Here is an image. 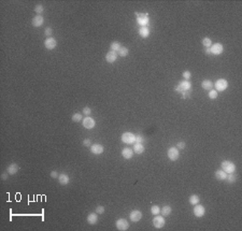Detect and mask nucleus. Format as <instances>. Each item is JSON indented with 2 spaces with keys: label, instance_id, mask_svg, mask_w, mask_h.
<instances>
[{
  "label": "nucleus",
  "instance_id": "f257e3e1",
  "mask_svg": "<svg viewBox=\"0 0 242 231\" xmlns=\"http://www.w3.org/2000/svg\"><path fill=\"white\" fill-rule=\"evenodd\" d=\"M137 15V23L140 25L141 27H146L149 23H150V18H149V15L146 13H136Z\"/></svg>",
  "mask_w": 242,
  "mask_h": 231
},
{
  "label": "nucleus",
  "instance_id": "f03ea898",
  "mask_svg": "<svg viewBox=\"0 0 242 231\" xmlns=\"http://www.w3.org/2000/svg\"><path fill=\"white\" fill-rule=\"evenodd\" d=\"M221 167H222L223 171H225L228 174L233 173L236 171V164H233L232 161H229V160H224L222 164H221Z\"/></svg>",
  "mask_w": 242,
  "mask_h": 231
},
{
  "label": "nucleus",
  "instance_id": "7ed1b4c3",
  "mask_svg": "<svg viewBox=\"0 0 242 231\" xmlns=\"http://www.w3.org/2000/svg\"><path fill=\"white\" fill-rule=\"evenodd\" d=\"M115 226H116V228H117V230L126 231V230H128V228H129V222H128V220L125 219V218H120V219L116 220Z\"/></svg>",
  "mask_w": 242,
  "mask_h": 231
},
{
  "label": "nucleus",
  "instance_id": "20e7f679",
  "mask_svg": "<svg viewBox=\"0 0 242 231\" xmlns=\"http://www.w3.org/2000/svg\"><path fill=\"white\" fill-rule=\"evenodd\" d=\"M228 87V82L225 79H218L215 83V90L216 92H224Z\"/></svg>",
  "mask_w": 242,
  "mask_h": 231
},
{
  "label": "nucleus",
  "instance_id": "39448f33",
  "mask_svg": "<svg viewBox=\"0 0 242 231\" xmlns=\"http://www.w3.org/2000/svg\"><path fill=\"white\" fill-rule=\"evenodd\" d=\"M122 141L126 143V144H132V143H135L136 142V135L134 133H131V132H124L123 135H122Z\"/></svg>",
  "mask_w": 242,
  "mask_h": 231
},
{
  "label": "nucleus",
  "instance_id": "423d86ee",
  "mask_svg": "<svg viewBox=\"0 0 242 231\" xmlns=\"http://www.w3.org/2000/svg\"><path fill=\"white\" fill-rule=\"evenodd\" d=\"M180 149L177 148V146H172V147H170L168 149V158L170 160H172V161H175V160H178L180 157Z\"/></svg>",
  "mask_w": 242,
  "mask_h": 231
},
{
  "label": "nucleus",
  "instance_id": "0eeeda50",
  "mask_svg": "<svg viewBox=\"0 0 242 231\" xmlns=\"http://www.w3.org/2000/svg\"><path fill=\"white\" fill-rule=\"evenodd\" d=\"M82 125L85 129H93V128L96 126V123H95V120L93 119L92 117L86 116V117L82 120Z\"/></svg>",
  "mask_w": 242,
  "mask_h": 231
},
{
  "label": "nucleus",
  "instance_id": "6e6552de",
  "mask_svg": "<svg viewBox=\"0 0 242 231\" xmlns=\"http://www.w3.org/2000/svg\"><path fill=\"white\" fill-rule=\"evenodd\" d=\"M165 224H166V220H165L164 216H157V215H155V217L153 218V226L155 228L160 229V228H163L165 226Z\"/></svg>",
  "mask_w": 242,
  "mask_h": 231
},
{
  "label": "nucleus",
  "instance_id": "1a4fd4ad",
  "mask_svg": "<svg viewBox=\"0 0 242 231\" xmlns=\"http://www.w3.org/2000/svg\"><path fill=\"white\" fill-rule=\"evenodd\" d=\"M211 54L213 55H221L224 52V46L221 43H214L211 45Z\"/></svg>",
  "mask_w": 242,
  "mask_h": 231
},
{
  "label": "nucleus",
  "instance_id": "9d476101",
  "mask_svg": "<svg viewBox=\"0 0 242 231\" xmlns=\"http://www.w3.org/2000/svg\"><path fill=\"white\" fill-rule=\"evenodd\" d=\"M194 215L196 217H198V218H200V217H202L203 215H204V213H206V209H204V207L203 205H201V204H196L195 207H194Z\"/></svg>",
  "mask_w": 242,
  "mask_h": 231
},
{
  "label": "nucleus",
  "instance_id": "9b49d317",
  "mask_svg": "<svg viewBox=\"0 0 242 231\" xmlns=\"http://www.w3.org/2000/svg\"><path fill=\"white\" fill-rule=\"evenodd\" d=\"M129 218H130V220L132 222H138L142 218V213L139 210H134L129 214Z\"/></svg>",
  "mask_w": 242,
  "mask_h": 231
},
{
  "label": "nucleus",
  "instance_id": "f8f14e48",
  "mask_svg": "<svg viewBox=\"0 0 242 231\" xmlns=\"http://www.w3.org/2000/svg\"><path fill=\"white\" fill-rule=\"evenodd\" d=\"M31 24H32V26L36 27V28L41 27V26L44 24V17L42 15H36L34 18H32V20H31Z\"/></svg>",
  "mask_w": 242,
  "mask_h": 231
},
{
  "label": "nucleus",
  "instance_id": "ddd939ff",
  "mask_svg": "<svg viewBox=\"0 0 242 231\" xmlns=\"http://www.w3.org/2000/svg\"><path fill=\"white\" fill-rule=\"evenodd\" d=\"M44 46L48 50H54L57 46V41L54 38H52V37H50V38H48L44 41Z\"/></svg>",
  "mask_w": 242,
  "mask_h": 231
},
{
  "label": "nucleus",
  "instance_id": "4468645a",
  "mask_svg": "<svg viewBox=\"0 0 242 231\" xmlns=\"http://www.w3.org/2000/svg\"><path fill=\"white\" fill-rule=\"evenodd\" d=\"M91 152L94 155H100L104 152V147L101 144H94L91 146Z\"/></svg>",
  "mask_w": 242,
  "mask_h": 231
},
{
  "label": "nucleus",
  "instance_id": "2eb2a0df",
  "mask_svg": "<svg viewBox=\"0 0 242 231\" xmlns=\"http://www.w3.org/2000/svg\"><path fill=\"white\" fill-rule=\"evenodd\" d=\"M117 56H118V54L117 52H114V51H110L109 53L106 55V60L108 63H113L114 61H116V59H117Z\"/></svg>",
  "mask_w": 242,
  "mask_h": 231
},
{
  "label": "nucleus",
  "instance_id": "dca6fc26",
  "mask_svg": "<svg viewBox=\"0 0 242 231\" xmlns=\"http://www.w3.org/2000/svg\"><path fill=\"white\" fill-rule=\"evenodd\" d=\"M122 156L125 159H130L134 156V149H131L130 147H125L122 150Z\"/></svg>",
  "mask_w": 242,
  "mask_h": 231
},
{
  "label": "nucleus",
  "instance_id": "f3484780",
  "mask_svg": "<svg viewBox=\"0 0 242 231\" xmlns=\"http://www.w3.org/2000/svg\"><path fill=\"white\" fill-rule=\"evenodd\" d=\"M19 167L17 166L16 164H11L8 166V168H7V172L10 174V175H14L19 172Z\"/></svg>",
  "mask_w": 242,
  "mask_h": 231
},
{
  "label": "nucleus",
  "instance_id": "a211bd4d",
  "mask_svg": "<svg viewBox=\"0 0 242 231\" xmlns=\"http://www.w3.org/2000/svg\"><path fill=\"white\" fill-rule=\"evenodd\" d=\"M58 182L61 184V185H67V184L70 182V178H69L68 174L61 173V174H59V176H58Z\"/></svg>",
  "mask_w": 242,
  "mask_h": 231
},
{
  "label": "nucleus",
  "instance_id": "6ab92c4d",
  "mask_svg": "<svg viewBox=\"0 0 242 231\" xmlns=\"http://www.w3.org/2000/svg\"><path fill=\"white\" fill-rule=\"evenodd\" d=\"M98 222V214L97 213H91L88 216H87V222L89 225H95Z\"/></svg>",
  "mask_w": 242,
  "mask_h": 231
},
{
  "label": "nucleus",
  "instance_id": "aec40b11",
  "mask_svg": "<svg viewBox=\"0 0 242 231\" xmlns=\"http://www.w3.org/2000/svg\"><path fill=\"white\" fill-rule=\"evenodd\" d=\"M134 153H136V154H138V155H140L142 154L143 152H144V145L142 144V143H136L135 145H134Z\"/></svg>",
  "mask_w": 242,
  "mask_h": 231
},
{
  "label": "nucleus",
  "instance_id": "412c9836",
  "mask_svg": "<svg viewBox=\"0 0 242 231\" xmlns=\"http://www.w3.org/2000/svg\"><path fill=\"white\" fill-rule=\"evenodd\" d=\"M215 178L218 180V181H225L226 180V176H227V173L225 172V171H223V170H218L215 173Z\"/></svg>",
  "mask_w": 242,
  "mask_h": 231
},
{
  "label": "nucleus",
  "instance_id": "4be33fe9",
  "mask_svg": "<svg viewBox=\"0 0 242 231\" xmlns=\"http://www.w3.org/2000/svg\"><path fill=\"white\" fill-rule=\"evenodd\" d=\"M179 85L181 86V88L183 89V92H185V90H190V89H192V84H190V82L186 81V80L180 82Z\"/></svg>",
  "mask_w": 242,
  "mask_h": 231
},
{
  "label": "nucleus",
  "instance_id": "5701e85b",
  "mask_svg": "<svg viewBox=\"0 0 242 231\" xmlns=\"http://www.w3.org/2000/svg\"><path fill=\"white\" fill-rule=\"evenodd\" d=\"M201 87L206 90H211L213 87V83L210 80H203L202 83H201Z\"/></svg>",
  "mask_w": 242,
  "mask_h": 231
},
{
  "label": "nucleus",
  "instance_id": "b1692460",
  "mask_svg": "<svg viewBox=\"0 0 242 231\" xmlns=\"http://www.w3.org/2000/svg\"><path fill=\"white\" fill-rule=\"evenodd\" d=\"M171 212H172V209H171L170 205H165V207L160 210V213H161V215L164 217L169 216L170 214H171Z\"/></svg>",
  "mask_w": 242,
  "mask_h": 231
},
{
  "label": "nucleus",
  "instance_id": "393cba45",
  "mask_svg": "<svg viewBox=\"0 0 242 231\" xmlns=\"http://www.w3.org/2000/svg\"><path fill=\"white\" fill-rule=\"evenodd\" d=\"M139 34H140V37H142V38H147L150 36V29L147 28V27H141L139 29Z\"/></svg>",
  "mask_w": 242,
  "mask_h": 231
},
{
  "label": "nucleus",
  "instance_id": "a878e982",
  "mask_svg": "<svg viewBox=\"0 0 242 231\" xmlns=\"http://www.w3.org/2000/svg\"><path fill=\"white\" fill-rule=\"evenodd\" d=\"M110 48H111V51L118 52V51H120V48H122V45H121V43H120L118 41H114V42H112V43H111Z\"/></svg>",
  "mask_w": 242,
  "mask_h": 231
},
{
  "label": "nucleus",
  "instance_id": "bb28decb",
  "mask_svg": "<svg viewBox=\"0 0 242 231\" xmlns=\"http://www.w3.org/2000/svg\"><path fill=\"white\" fill-rule=\"evenodd\" d=\"M199 201H200V198H199V196H197V195H193V196L189 197V203L193 204V205L198 204Z\"/></svg>",
  "mask_w": 242,
  "mask_h": 231
},
{
  "label": "nucleus",
  "instance_id": "cd10ccee",
  "mask_svg": "<svg viewBox=\"0 0 242 231\" xmlns=\"http://www.w3.org/2000/svg\"><path fill=\"white\" fill-rule=\"evenodd\" d=\"M128 53H129V50L127 48H125V46H122L120 48V51H118V55L122 56V57H126L128 55Z\"/></svg>",
  "mask_w": 242,
  "mask_h": 231
},
{
  "label": "nucleus",
  "instance_id": "c85d7f7f",
  "mask_svg": "<svg viewBox=\"0 0 242 231\" xmlns=\"http://www.w3.org/2000/svg\"><path fill=\"white\" fill-rule=\"evenodd\" d=\"M225 181H226L227 183H229V184H233L235 182H236V181H237V176H236V175H233L232 173H230L229 175H227V176H226V180H225Z\"/></svg>",
  "mask_w": 242,
  "mask_h": 231
},
{
  "label": "nucleus",
  "instance_id": "c756f323",
  "mask_svg": "<svg viewBox=\"0 0 242 231\" xmlns=\"http://www.w3.org/2000/svg\"><path fill=\"white\" fill-rule=\"evenodd\" d=\"M202 45L204 48H211V45H212V42H211V39L208 38V37H206V38L202 39Z\"/></svg>",
  "mask_w": 242,
  "mask_h": 231
},
{
  "label": "nucleus",
  "instance_id": "7c9ffc66",
  "mask_svg": "<svg viewBox=\"0 0 242 231\" xmlns=\"http://www.w3.org/2000/svg\"><path fill=\"white\" fill-rule=\"evenodd\" d=\"M151 213L153 214V215H158L160 213V207H158V205H152V207H151Z\"/></svg>",
  "mask_w": 242,
  "mask_h": 231
},
{
  "label": "nucleus",
  "instance_id": "2f4dec72",
  "mask_svg": "<svg viewBox=\"0 0 242 231\" xmlns=\"http://www.w3.org/2000/svg\"><path fill=\"white\" fill-rule=\"evenodd\" d=\"M44 7L42 5H37L34 7V12L38 13V15H41V13H43Z\"/></svg>",
  "mask_w": 242,
  "mask_h": 231
},
{
  "label": "nucleus",
  "instance_id": "473e14b6",
  "mask_svg": "<svg viewBox=\"0 0 242 231\" xmlns=\"http://www.w3.org/2000/svg\"><path fill=\"white\" fill-rule=\"evenodd\" d=\"M72 120L74 123H79V121H81L82 120V115L80 114V113H74L72 115Z\"/></svg>",
  "mask_w": 242,
  "mask_h": 231
},
{
  "label": "nucleus",
  "instance_id": "72a5a7b5",
  "mask_svg": "<svg viewBox=\"0 0 242 231\" xmlns=\"http://www.w3.org/2000/svg\"><path fill=\"white\" fill-rule=\"evenodd\" d=\"M218 92H216V90H212V89H211V90H210V92H209V98H210V99H216V98H218Z\"/></svg>",
  "mask_w": 242,
  "mask_h": 231
},
{
  "label": "nucleus",
  "instance_id": "f704fd0d",
  "mask_svg": "<svg viewBox=\"0 0 242 231\" xmlns=\"http://www.w3.org/2000/svg\"><path fill=\"white\" fill-rule=\"evenodd\" d=\"M83 114L85 116H89L92 114V110H91V108H88V106H85V108H83Z\"/></svg>",
  "mask_w": 242,
  "mask_h": 231
},
{
  "label": "nucleus",
  "instance_id": "c9c22d12",
  "mask_svg": "<svg viewBox=\"0 0 242 231\" xmlns=\"http://www.w3.org/2000/svg\"><path fill=\"white\" fill-rule=\"evenodd\" d=\"M183 77L187 81V80H189L190 77H192V73H190V71H188V70H186V71H184L183 72Z\"/></svg>",
  "mask_w": 242,
  "mask_h": 231
},
{
  "label": "nucleus",
  "instance_id": "e433bc0d",
  "mask_svg": "<svg viewBox=\"0 0 242 231\" xmlns=\"http://www.w3.org/2000/svg\"><path fill=\"white\" fill-rule=\"evenodd\" d=\"M104 207H102V205H98V207H96V213L97 214H103L104 213Z\"/></svg>",
  "mask_w": 242,
  "mask_h": 231
},
{
  "label": "nucleus",
  "instance_id": "4c0bfd02",
  "mask_svg": "<svg viewBox=\"0 0 242 231\" xmlns=\"http://www.w3.org/2000/svg\"><path fill=\"white\" fill-rule=\"evenodd\" d=\"M190 96H192L190 90H185V92H182V98H183V99H187V98H189Z\"/></svg>",
  "mask_w": 242,
  "mask_h": 231
},
{
  "label": "nucleus",
  "instance_id": "58836bf2",
  "mask_svg": "<svg viewBox=\"0 0 242 231\" xmlns=\"http://www.w3.org/2000/svg\"><path fill=\"white\" fill-rule=\"evenodd\" d=\"M44 34H45V36H46V37H48V38H50V36L53 34V29L51 28V27H46V28H45V30H44Z\"/></svg>",
  "mask_w": 242,
  "mask_h": 231
},
{
  "label": "nucleus",
  "instance_id": "ea45409f",
  "mask_svg": "<svg viewBox=\"0 0 242 231\" xmlns=\"http://www.w3.org/2000/svg\"><path fill=\"white\" fill-rule=\"evenodd\" d=\"M185 146H186L185 142H184V141H180L179 143L177 144V148H178V149H182V150H183V149L185 148Z\"/></svg>",
  "mask_w": 242,
  "mask_h": 231
},
{
  "label": "nucleus",
  "instance_id": "a19ab883",
  "mask_svg": "<svg viewBox=\"0 0 242 231\" xmlns=\"http://www.w3.org/2000/svg\"><path fill=\"white\" fill-rule=\"evenodd\" d=\"M136 142H137V143H142V142H144L143 135H136Z\"/></svg>",
  "mask_w": 242,
  "mask_h": 231
},
{
  "label": "nucleus",
  "instance_id": "79ce46f5",
  "mask_svg": "<svg viewBox=\"0 0 242 231\" xmlns=\"http://www.w3.org/2000/svg\"><path fill=\"white\" fill-rule=\"evenodd\" d=\"M174 90H175L177 92H179V94H182V92H183V89L181 88L180 85H177V86L174 87Z\"/></svg>",
  "mask_w": 242,
  "mask_h": 231
},
{
  "label": "nucleus",
  "instance_id": "37998d69",
  "mask_svg": "<svg viewBox=\"0 0 242 231\" xmlns=\"http://www.w3.org/2000/svg\"><path fill=\"white\" fill-rule=\"evenodd\" d=\"M83 145H84V146H89V145H91V140L85 139L83 141Z\"/></svg>",
  "mask_w": 242,
  "mask_h": 231
},
{
  "label": "nucleus",
  "instance_id": "c03bdc74",
  "mask_svg": "<svg viewBox=\"0 0 242 231\" xmlns=\"http://www.w3.org/2000/svg\"><path fill=\"white\" fill-rule=\"evenodd\" d=\"M51 176H52L53 178H58L59 174H58L56 171H52V172H51Z\"/></svg>",
  "mask_w": 242,
  "mask_h": 231
},
{
  "label": "nucleus",
  "instance_id": "a18cd8bd",
  "mask_svg": "<svg viewBox=\"0 0 242 231\" xmlns=\"http://www.w3.org/2000/svg\"><path fill=\"white\" fill-rule=\"evenodd\" d=\"M204 52H206V54L210 55V54H211V50H210V48H204Z\"/></svg>",
  "mask_w": 242,
  "mask_h": 231
},
{
  "label": "nucleus",
  "instance_id": "49530a36",
  "mask_svg": "<svg viewBox=\"0 0 242 231\" xmlns=\"http://www.w3.org/2000/svg\"><path fill=\"white\" fill-rule=\"evenodd\" d=\"M8 172H7V173H3L2 174V175H1V178H2V180H7V178H8Z\"/></svg>",
  "mask_w": 242,
  "mask_h": 231
}]
</instances>
